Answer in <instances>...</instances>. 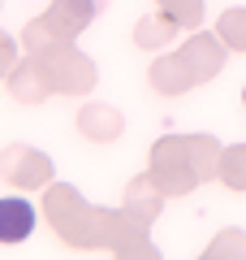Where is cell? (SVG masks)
Segmentation results:
<instances>
[{
    "label": "cell",
    "mask_w": 246,
    "mask_h": 260,
    "mask_svg": "<svg viewBox=\"0 0 246 260\" xmlns=\"http://www.w3.org/2000/svg\"><path fill=\"white\" fill-rule=\"evenodd\" d=\"M35 230V208L18 195H5L0 200V243H22Z\"/></svg>",
    "instance_id": "cell-1"
}]
</instances>
